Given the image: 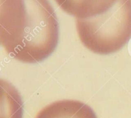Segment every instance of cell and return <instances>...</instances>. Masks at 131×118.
<instances>
[{
	"instance_id": "cell-1",
	"label": "cell",
	"mask_w": 131,
	"mask_h": 118,
	"mask_svg": "<svg viewBox=\"0 0 131 118\" xmlns=\"http://www.w3.org/2000/svg\"><path fill=\"white\" fill-rule=\"evenodd\" d=\"M59 26L49 0H0V42L17 61L37 63L58 45Z\"/></svg>"
},
{
	"instance_id": "cell-2",
	"label": "cell",
	"mask_w": 131,
	"mask_h": 118,
	"mask_svg": "<svg viewBox=\"0 0 131 118\" xmlns=\"http://www.w3.org/2000/svg\"><path fill=\"white\" fill-rule=\"evenodd\" d=\"M81 43L92 52L110 54L121 49L131 38V0H118L101 15L75 19Z\"/></svg>"
},
{
	"instance_id": "cell-3",
	"label": "cell",
	"mask_w": 131,
	"mask_h": 118,
	"mask_svg": "<svg viewBox=\"0 0 131 118\" xmlns=\"http://www.w3.org/2000/svg\"><path fill=\"white\" fill-rule=\"evenodd\" d=\"M35 118H97L92 109L75 100L56 101L45 107Z\"/></svg>"
},
{
	"instance_id": "cell-4",
	"label": "cell",
	"mask_w": 131,
	"mask_h": 118,
	"mask_svg": "<svg viewBox=\"0 0 131 118\" xmlns=\"http://www.w3.org/2000/svg\"><path fill=\"white\" fill-rule=\"evenodd\" d=\"M118 0H55L65 13L75 19H86L101 15L112 7Z\"/></svg>"
},
{
	"instance_id": "cell-5",
	"label": "cell",
	"mask_w": 131,
	"mask_h": 118,
	"mask_svg": "<svg viewBox=\"0 0 131 118\" xmlns=\"http://www.w3.org/2000/svg\"><path fill=\"white\" fill-rule=\"evenodd\" d=\"M1 106L5 108V118H22V102L16 89L7 82L1 80Z\"/></svg>"
}]
</instances>
